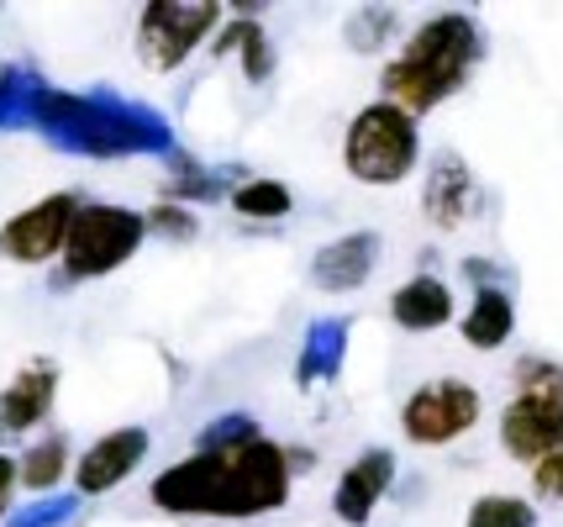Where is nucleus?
Masks as SVG:
<instances>
[{
    "label": "nucleus",
    "mask_w": 563,
    "mask_h": 527,
    "mask_svg": "<svg viewBox=\"0 0 563 527\" xmlns=\"http://www.w3.org/2000/svg\"><path fill=\"white\" fill-rule=\"evenodd\" d=\"M474 58H479V26L468 17H432L411 32L406 53L385 69V101L421 117L464 85Z\"/></svg>",
    "instance_id": "f257e3e1"
},
{
    "label": "nucleus",
    "mask_w": 563,
    "mask_h": 527,
    "mask_svg": "<svg viewBox=\"0 0 563 527\" xmlns=\"http://www.w3.org/2000/svg\"><path fill=\"white\" fill-rule=\"evenodd\" d=\"M500 443L527 459L542 464L548 453L563 449V370L548 359H527L516 370V402L500 417Z\"/></svg>",
    "instance_id": "f03ea898"
},
{
    "label": "nucleus",
    "mask_w": 563,
    "mask_h": 527,
    "mask_svg": "<svg viewBox=\"0 0 563 527\" xmlns=\"http://www.w3.org/2000/svg\"><path fill=\"white\" fill-rule=\"evenodd\" d=\"M417 149H421L417 117L390 101H374L347 127L343 158L353 179H364V185H395V179H406L417 169Z\"/></svg>",
    "instance_id": "7ed1b4c3"
},
{
    "label": "nucleus",
    "mask_w": 563,
    "mask_h": 527,
    "mask_svg": "<svg viewBox=\"0 0 563 527\" xmlns=\"http://www.w3.org/2000/svg\"><path fill=\"white\" fill-rule=\"evenodd\" d=\"M227 453V491H232V517H258L274 512L290 496V453L269 438H243L221 443Z\"/></svg>",
    "instance_id": "20e7f679"
},
{
    "label": "nucleus",
    "mask_w": 563,
    "mask_h": 527,
    "mask_svg": "<svg viewBox=\"0 0 563 527\" xmlns=\"http://www.w3.org/2000/svg\"><path fill=\"white\" fill-rule=\"evenodd\" d=\"M137 238H143L137 211H122V206H85L69 227L64 264H69L74 279L106 275V270H117L126 253L137 249Z\"/></svg>",
    "instance_id": "39448f33"
},
{
    "label": "nucleus",
    "mask_w": 563,
    "mask_h": 527,
    "mask_svg": "<svg viewBox=\"0 0 563 527\" xmlns=\"http://www.w3.org/2000/svg\"><path fill=\"white\" fill-rule=\"evenodd\" d=\"M474 422H479V391L464 385V380H432V385H421L417 396L406 402V411H400L406 438H411V443H432V449L464 438Z\"/></svg>",
    "instance_id": "423d86ee"
},
{
    "label": "nucleus",
    "mask_w": 563,
    "mask_h": 527,
    "mask_svg": "<svg viewBox=\"0 0 563 527\" xmlns=\"http://www.w3.org/2000/svg\"><path fill=\"white\" fill-rule=\"evenodd\" d=\"M153 502L164 512H206V517H232V491H227V453L206 449L190 464L153 480Z\"/></svg>",
    "instance_id": "0eeeda50"
},
{
    "label": "nucleus",
    "mask_w": 563,
    "mask_h": 527,
    "mask_svg": "<svg viewBox=\"0 0 563 527\" xmlns=\"http://www.w3.org/2000/svg\"><path fill=\"white\" fill-rule=\"evenodd\" d=\"M217 6H174V0H153L143 11V32H137V43H143V58L153 69H174L185 53L200 43V32L206 26H217Z\"/></svg>",
    "instance_id": "6e6552de"
},
{
    "label": "nucleus",
    "mask_w": 563,
    "mask_h": 527,
    "mask_svg": "<svg viewBox=\"0 0 563 527\" xmlns=\"http://www.w3.org/2000/svg\"><path fill=\"white\" fill-rule=\"evenodd\" d=\"M74 217H79L74 196H48V201L26 206L22 217H11L0 227V253L16 259V264H43V259H53L69 243Z\"/></svg>",
    "instance_id": "1a4fd4ad"
},
{
    "label": "nucleus",
    "mask_w": 563,
    "mask_h": 527,
    "mask_svg": "<svg viewBox=\"0 0 563 527\" xmlns=\"http://www.w3.org/2000/svg\"><path fill=\"white\" fill-rule=\"evenodd\" d=\"M147 453V432L143 427H122V432H111V438H100L96 449L79 459V491H111V485H122L132 475V464Z\"/></svg>",
    "instance_id": "9d476101"
},
{
    "label": "nucleus",
    "mask_w": 563,
    "mask_h": 527,
    "mask_svg": "<svg viewBox=\"0 0 563 527\" xmlns=\"http://www.w3.org/2000/svg\"><path fill=\"white\" fill-rule=\"evenodd\" d=\"M390 475H395L390 449H368L358 464H347V475L338 480V502H332L338 517H343V523H368V512L379 506Z\"/></svg>",
    "instance_id": "9b49d317"
},
{
    "label": "nucleus",
    "mask_w": 563,
    "mask_h": 527,
    "mask_svg": "<svg viewBox=\"0 0 563 527\" xmlns=\"http://www.w3.org/2000/svg\"><path fill=\"white\" fill-rule=\"evenodd\" d=\"M374 253H379V238L374 232H353L343 243H332V249L317 253V285L321 290H353V285H364L368 270H374Z\"/></svg>",
    "instance_id": "f8f14e48"
},
{
    "label": "nucleus",
    "mask_w": 563,
    "mask_h": 527,
    "mask_svg": "<svg viewBox=\"0 0 563 527\" xmlns=\"http://www.w3.org/2000/svg\"><path fill=\"white\" fill-rule=\"evenodd\" d=\"M395 322L400 327H411V332H432V327H442L448 317H453V290L442 285V279L432 275H417V279H406L400 290H395Z\"/></svg>",
    "instance_id": "ddd939ff"
},
{
    "label": "nucleus",
    "mask_w": 563,
    "mask_h": 527,
    "mask_svg": "<svg viewBox=\"0 0 563 527\" xmlns=\"http://www.w3.org/2000/svg\"><path fill=\"white\" fill-rule=\"evenodd\" d=\"M53 391H58L53 364H32V370H26L22 380H11V391L0 396V427H5V432H22V427L43 422Z\"/></svg>",
    "instance_id": "4468645a"
},
{
    "label": "nucleus",
    "mask_w": 563,
    "mask_h": 527,
    "mask_svg": "<svg viewBox=\"0 0 563 527\" xmlns=\"http://www.w3.org/2000/svg\"><path fill=\"white\" fill-rule=\"evenodd\" d=\"M468 201H474V185H468V169L453 158V153H442L432 179H427V217L438 227H453L464 222Z\"/></svg>",
    "instance_id": "2eb2a0df"
},
{
    "label": "nucleus",
    "mask_w": 563,
    "mask_h": 527,
    "mask_svg": "<svg viewBox=\"0 0 563 527\" xmlns=\"http://www.w3.org/2000/svg\"><path fill=\"white\" fill-rule=\"evenodd\" d=\"M511 322H516L511 296H506V290H495V285H485V290L474 296V311L464 317L468 349H500V343L511 338Z\"/></svg>",
    "instance_id": "dca6fc26"
},
{
    "label": "nucleus",
    "mask_w": 563,
    "mask_h": 527,
    "mask_svg": "<svg viewBox=\"0 0 563 527\" xmlns=\"http://www.w3.org/2000/svg\"><path fill=\"white\" fill-rule=\"evenodd\" d=\"M232 211L274 222V217L290 211V190H285L279 179H253V185H243V190H232Z\"/></svg>",
    "instance_id": "f3484780"
},
{
    "label": "nucleus",
    "mask_w": 563,
    "mask_h": 527,
    "mask_svg": "<svg viewBox=\"0 0 563 527\" xmlns=\"http://www.w3.org/2000/svg\"><path fill=\"white\" fill-rule=\"evenodd\" d=\"M468 527H538V512L521 496H479L468 512Z\"/></svg>",
    "instance_id": "a211bd4d"
},
{
    "label": "nucleus",
    "mask_w": 563,
    "mask_h": 527,
    "mask_svg": "<svg viewBox=\"0 0 563 527\" xmlns=\"http://www.w3.org/2000/svg\"><path fill=\"white\" fill-rule=\"evenodd\" d=\"M64 475V438H48V443H37V449L22 459V480L26 485H53V480Z\"/></svg>",
    "instance_id": "6ab92c4d"
},
{
    "label": "nucleus",
    "mask_w": 563,
    "mask_h": 527,
    "mask_svg": "<svg viewBox=\"0 0 563 527\" xmlns=\"http://www.w3.org/2000/svg\"><path fill=\"white\" fill-rule=\"evenodd\" d=\"M532 491H538L542 502H559L563 496V449L548 453L542 464H532Z\"/></svg>",
    "instance_id": "aec40b11"
},
{
    "label": "nucleus",
    "mask_w": 563,
    "mask_h": 527,
    "mask_svg": "<svg viewBox=\"0 0 563 527\" xmlns=\"http://www.w3.org/2000/svg\"><path fill=\"white\" fill-rule=\"evenodd\" d=\"M338 332H343V322H327V327H317V343H311V359H306V364H300V375H317L321 364H327V370H332V364H338Z\"/></svg>",
    "instance_id": "412c9836"
},
{
    "label": "nucleus",
    "mask_w": 563,
    "mask_h": 527,
    "mask_svg": "<svg viewBox=\"0 0 563 527\" xmlns=\"http://www.w3.org/2000/svg\"><path fill=\"white\" fill-rule=\"evenodd\" d=\"M22 480V470H11V459L0 453V512H5V502H11V485Z\"/></svg>",
    "instance_id": "4be33fe9"
}]
</instances>
